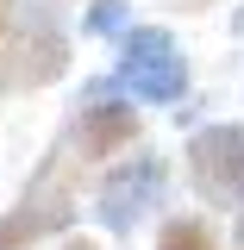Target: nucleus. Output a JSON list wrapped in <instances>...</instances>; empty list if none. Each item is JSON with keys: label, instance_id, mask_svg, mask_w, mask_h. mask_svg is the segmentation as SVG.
I'll return each mask as SVG.
<instances>
[{"label": "nucleus", "instance_id": "1", "mask_svg": "<svg viewBox=\"0 0 244 250\" xmlns=\"http://www.w3.org/2000/svg\"><path fill=\"white\" fill-rule=\"evenodd\" d=\"M113 88L144 106H176L194 88V62L163 25H125L119 31V62H113Z\"/></svg>", "mask_w": 244, "mask_h": 250}, {"label": "nucleus", "instance_id": "2", "mask_svg": "<svg viewBox=\"0 0 244 250\" xmlns=\"http://www.w3.org/2000/svg\"><path fill=\"white\" fill-rule=\"evenodd\" d=\"M63 231H75V188H69V150L57 144L31 169V188L0 213V250H38Z\"/></svg>", "mask_w": 244, "mask_h": 250}, {"label": "nucleus", "instance_id": "3", "mask_svg": "<svg viewBox=\"0 0 244 250\" xmlns=\"http://www.w3.org/2000/svg\"><path fill=\"white\" fill-rule=\"evenodd\" d=\"M138 131H144L138 106L113 88V75H100L75 94V113L63 125V150H69V163H119L138 144Z\"/></svg>", "mask_w": 244, "mask_h": 250}, {"label": "nucleus", "instance_id": "4", "mask_svg": "<svg viewBox=\"0 0 244 250\" xmlns=\"http://www.w3.org/2000/svg\"><path fill=\"white\" fill-rule=\"evenodd\" d=\"M69 69V31L57 0H13V38H6V94L50 88Z\"/></svg>", "mask_w": 244, "mask_h": 250}, {"label": "nucleus", "instance_id": "5", "mask_svg": "<svg viewBox=\"0 0 244 250\" xmlns=\"http://www.w3.org/2000/svg\"><path fill=\"white\" fill-rule=\"evenodd\" d=\"M169 194V163L156 150H132L119 163H107V175L94 182V219L113 231V238H132L144 219L163 207Z\"/></svg>", "mask_w": 244, "mask_h": 250}, {"label": "nucleus", "instance_id": "6", "mask_svg": "<svg viewBox=\"0 0 244 250\" xmlns=\"http://www.w3.org/2000/svg\"><path fill=\"white\" fill-rule=\"evenodd\" d=\"M188 182L207 207H244V119H219V125H200L188 138Z\"/></svg>", "mask_w": 244, "mask_h": 250}, {"label": "nucleus", "instance_id": "7", "mask_svg": "<svg viewBox=\"0 0 244 250\" xmlns=\"http://www.w3.org/2000/svg\"><path fill=\"white\" fill-rule=\"evenodd\" d=\"M156 250H225V238L213 231L207 213H169L156 225Z\"/></svg>", "mask_w": 244, "mask_h": 250}, {"label": "nucleus", "instance_id": "8", "mask_svg": "<svg viewBox=\"0 0 244 250\" xmlns=\"http://www.w3.org/2000/svg\"><path fill=\"white\" fill-rule=\"evenodd\" d=\"M82 25H88L94 38H113V44H119V31L132 25V19H125V0H88V13H82Z\"/></svg>", "mask_w": 244, "mask_h": 250}, {"label": "nucleus", "instance_id": "9", "mask_svg": "<svg viewBox=\"0 0 244 250\" xmlns=\"http://www.w3.org/2000/svg\"><path fill=\"white\" fill-rule=\"evenodd\" d=\"M6 38H13V0H0V94H6Z\"/></svg>", "mask_w": 244, "mask_h": 250}, {"label": "nucleus", "instance_id": "10", "mask_svg": "<svg viewBox=\"0 0 244 250\" xmlns=\"http://www.w3.org/2000/svg\"><path fill=\"white\" fill-rule=\"evenodd\" d=\"M63 250H100V244H94L88 231H63Z\"/></svg>", "mask_w": 244, "mask_h": 250}, {"label": "nucleus", "instance_id": "11", "mask_svg": "<svg viewBox=\"0 0 244 250\" xmlns=\"http://www.w3.org/2000/svg\"><path fill=\"white\" fill-rule=\"evenodd\" d=\"M232 250H244V207H238V225H232Z\"/></svg>", "mask_w": 244, "mask_h": 250}]
</instances>
